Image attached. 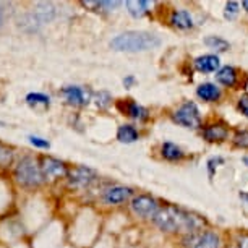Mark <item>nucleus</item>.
Wrapping results in <instances>:
<instances>
[{
  "instance_id": "nucleus-1",
  "label": "nucleus",
  "mask_w": 248,
  "mask_h": 248,
  "mask_svg": "<svg viewBox=\"0 0 248 248\" xmlns=\"http://www.w3.org/2000/svg\"><path fill=\"white\" fill-rule=\"evenodd\" d=\"M153 219L157 227H161L162 231H167V232H179V231L190 232V231H195L201 224L196 217L190 216L188 213L182 211V209L174 208V206L161 208Z\"/></svg>"
},
{
  "instance_id": "nucleus-2",
  "label": "nucleus",
  "mask_w": 248,
  "mask_h": 248,
  "mask_svg": "<svg viewBox=\"0 0 248 248\" xmlns=\"http://www.w3.org/2000/svg\"><path fill=\"white\" fill-rule=\"evenodd\" d=\"M157 46H161V39L156 34L146 31H127L110 41L112 49L125 50V52H143V50L156 49Z\"/></svg>"
},
{
  "instance_id": "nucleus-3",
  "label": "nucleus",
  "mask_w": 248,
  "mask_h": 248,
  "mask_svg": "<svg viewBox=\"0 0 248 248\" xmlns=\"http://www.w3.org/2000/svg\"><path fill=\"white\" fill-rule=\"evenodd\" d=\"M15 179L21 186L32 188V186H39L43 184L44 175L36 159L26 156L18 162V166L15 169Z\"/></svg>"
},
{
  "instance_id": "nucleus-4",
  "label": "nucleus",
  "mask_w": 248,
  "mask_h": 248,
  "mask_svg": "<svg viewBox=\"0 0 248 248\" xmlns=\"http://www.w3.org/2000/svg\"><path fill=\"white\" fill-rule=\"evenodd\" d=\"M174 120L182 127L186 128H198L201 125L200 110L195 102H185L184 106L179 107L174 114Z\"/></svg>"
},
{
  "instance_id": "nucleus-5",
  "label": "nucleus",
  "mask_w": 248,
  "mask_h": 248,
  "mask_svg": "<svg viewBox=\"0 0 248 248\" xmlns=\"http://www.w3.org/2000/svg\"><path fill=\"white\" fill-rule=\"evenodd\" d=\"M132 209L135 214L141 217H154L156 213L159 211V204L157 201L146 195H138L135 196L132 201Z\"/></svg>"
},
{
  "instance_id": "nucleus-6",
  "label": "nucleus",
  "mask_w": 248,
  "mask_h": 248,
  "mask_svg": "<svg viewBox=\"0 0 248 248\" xmlns=\"http://www.w3.org/2000/svg\"><path fill=\"white\" fill-rule=\"evenodd\" d=\"M41 170H43L44 179H49V180L59 179V177H63L68 174L67 167H65V164L62 161H59V159H55V157H47V156L43 159Z\"/></svg>"
},
{
  "instance_id": "nucleus-7",
  "label": "nucleus",
  "mask_w": 248,
  "mask_h": 248,
  "mask_svg": "<svg viewBox=\"0 0 248 248\" xmlns=\"http://www.w3.org/2000/svg\"><path fill=\"white\" fill-rule=\"evenodd\" d=\"M67 175H68L70 184L75 185V186H85L96 179V172L93 169H90V167H86V166L75 167V169L70 170Z\"/></svg>"
},
{
  "instance_id": "nucleus-8",
  "label": "nucleus",
  "mask_w": 248,
  "mask_h": 248,
  "mask_svg": "<svg viewBox=\"0 0 248 248\" xmlns=\"http://www.w3.org/2000/svg\"><path fill=\"white\" fill-rule=\"evenodd\" d=\"M62 94L67 97V101L70 104H75V106H83V104H88L90 101V91H86L85 88L81 86H67L62 90Z\"/></svg>"
},
{
  "instance_id": "nucleus-9",
  "label": "nucleus",
  "mask_w": 248,
  "mask_h": 248,
  "mask_svg": "<svg viewBox=\"0 0 248 248\" xmlns=\"http://www.w3.org/2000/svg\"><path fill=\"white\" fill-rule=\"evenodd\" d=\"M31 20L37 25H44V23L50 21L52 18L55 16V8L52 3H37L36 5V10L31 13Z\"/></svg>"
},
{
  "instance_id": "nucleus-10",
  "label": "nucleus",
  "mask_w": 248,
  "mask_h": 248,
  "mask_svg": "<svg viewBox=\"0 0 248 248\" xmlns=\"http://www.w3.org/2000/svg\"><path fill=\"white\" fill-rule=\"evenodd\" d=\"M132 188L128 186H112V188L106 190L104 193V201L107 204H119L124 203L125 200H128L132 196Z\"/></svg>"
},
{
  "instance_id": "nucleus-11",
  "label": "nucleus",
  "mask_w": 248,
  "mask_h": 248,
  "mask_svg": "<svg viewBox=\"0 0 248 248\" xmlns=\"http://www.w3.org/2000/svg\"><path fill=\"white\" fill-rule=\"evenodd\" d=\"M195 68L203 73L216 72L219 68V59L216 55H203V57H198L195 60Z\"/></svg>"
},
{
  "instance_id": "nucleus-12",
  "label": "nucleus",
  "mask_w": 248,
  "mask_h": 248,
  "mask_svg": "<svg viewBox=\"0 0 248 248\" xmlns=\"http://www.w3.org/2000/svg\"><path fill=\"white\" fill-rule=\"evenodd\" d=\"M203 137L208 140V141H224L227 138V128L221 124L216 125H209L203 130Z\"/></svg>"
},
{
  "instance_id": "nucleus-13",
  "label": "nucleus",
  "mask_w": 248,
  "mask_h": 248,
  "mask_svg": "<svg viewBox=\"0 0 248 248\" xmlns=\"http://www.w3.org/2000/svg\"><path fill=\"white\" fill-rule=\"evenodd\" d=\"M170 23L179 30H190L193 26V20H191L190 13L185 10H175L170 15Z\"/></svg>"
},
{
  "instance_id": "nucleus-14",
  "label": "nucleus",
  "mask_w": 248,
  "mask_h": 248,
  "mask_svg": "<svg viewBox=\"0 0 248 248\" xmlns=\"http://www.w3.org/2000/svg\"><path fill=\"white\" fill-rule=\"evenodd\" d=\"M151 5L153 3L146 2V0H128L127 2V8H128L130 15L135 18H141L143 15H146Z\"/></svg>"
},
{
  "instance_id": "nucleus-15",
  "label": "nucleus",
  "mask_w": 248,
  "mask_h": 248,
  "mask_svg": "<svg viewBox=\"0 0 248 248\" xmlns=\"http://www.w3.org/2000/svg\"><path fill=\"white\" fill-rule=\"evenodd\" d=\"M196 94H198L203 101H216V99H219V96H221V91H219L214 85H211V83H204V85L198 86Z\"/></svg>"
},
{
  "instance_id": "nucleus-16",
  "label": "nucleus",
  "mask_w": 248,
  "mask_h": 248,
  "mask_svg": "<svg viewBox=\"0 0 248 248\" xmlns=\"http://www.w3.org/2000/svg\"><path fill=\"white\" fill-rule=\"evenodd\" d=\"M217 81L219 83H222V85H226V86H233L237 83V72H235V68H232V67H222L221 70L217 72Z\"/></svg>"
},
{
  "instance_id": "nucleus-17",
  "label": "nucleus",
  "mask_w": 248,
  "mask_h": 248,
  "mask_svg": "<svg viewBox=\"0 0 248 248\" xmlns=\"http://www.w3.org/2000/svg\"><path fill=\"white\" fill-rule=\"evenodd\" d=\"M117 140L122 143H133L138 140V132L132 125H122L117 130Z\"/></svg>"
},
{
  "instance_id": "nucleus-18",
  "label": "nucleus",
  "mask_w": 248,
  "mask_h": 248,
  "mask_svg": "<svg viewBox=\"0 0 248 248\" xmlns=\"http://www.w3.org/2000/svg\"><path fill=\"white\" fill-rule=\"evenodd\" d=\"M221 247V240H219L217 233L214 232H204L200 237L198 243L195 245V248H219Z\"/></svg>"
},
{
  "instance_id": "nucleus-19",
  "label": "nucleus",
  "mask_w": 248,
  "mask_h": 248,
  "mask_svg": "<svg viewBox=\"0 0 248 248\" xmlns=\"http://www.w3.org/2000/svg\"><path fill=\"white\" fill-rule=\"evenodd\" d=\"M161 153L167 161H179V159L184 157L182 149L179 146H175L174 143H164L161 148Z\"/></svg>"
},
{
  "instance_id": "nucleus-20",
  "label": "nucleus",
  "mask_w": 248,
  "mask_h": 248,
  "mask_svg": "<svg viewBox=\"0 0 248 248\" xmlns=\"http://www.w3.org/2000/svg\"><path fill=\"white\" fill-rule=\"evenodd\" d=\"M125 112H127V115L133 117V119H137V120H146L148 119V110L144 109V107L138 106L137 102H132V101H128L127 104H125Z\"/></svg>"
},
{
  "instance_id": "nucleus-21",
  "label": "nucleus",
  "mask_w": 248,
  "mask_h": 248,
  "mask_svg": "<svg viewBox=\"0 0 248 248\" xmlns=\"http://www.w3.org/2000/svg\"><path fill=\"white\" fill-rule=\"evenodd\" d=\"M26 102L32 107H36V106L47 107L50 104V99H49V96L43 94V93H30V94L26 96Z\"/></svg>"
},
{
  "instance_id": "nucleus-22",
  "label": "nucleus",
  "mask_w": 248,
  "mask_h": 248,
  "mask_svg": "<svg viewBox=\"0 0 248 248\" xmlns=\"http://www.w3.org/2000/svg\"><path fill=\"white\" fill-rule=\"evenodd\" d=\"M204 43H206V46H209V47H213V49H217V50L229 49V43H227V41H224V39H221V37H216V36L206 37Z\"/></svg>"
},
{
  "instance_id": "nucleus-23",
  "label": "nucleus",
  "mask_w": 248,
  "mask_h": 248,
  "mask_svg": "<svg viewBox=\"0 0 248 248\" xmlns=\"http://www.w3.org/2000/svg\"><path fill=\"white\" fill-rule=\"evenodd\" d=\"M110 101H112V97H110L109 93L101 91L96 94V106L99 107V109H106V107H109Z\"/></svg>"
},
{
  "instance_id": "nucleus-24",
  "label": "nucleus",
  "mask_w": 248,
  "mask_h": 248,
  "mask_svg": "<svg viewBox=\"0 0 248 248\" xmlns=\"http://www.w3.org/2000/svg\"><path fill=\"white\" fill-rule=\"evenodd\" d=\"M233 144L238 148H248V130L237 132L235 137H233Z\"/></svg>"
},
{
  "instance_id": "nucleus-25",
  "label": "nucleus",
  "mask_w": 248,
  "mask_h": 248,
  "mask_svg": "<svg viewBox=\"0 0 248 248\" xmlns=\"http://www.w3.org/2000/svg\"><path fill=\"white\" fill-rule=\"evenodd\" d=\"M12 161V151L0 143V166H7Z\"/></svg>"
},
{
  "instance_id": "nucleus-26",
  "label": "nucleus",
  "mask_w": 248,
  "mask_h": 248,
  "mask_svg": "<svg viewBox=\"0 0 248 248\" xmlns=\"http://www.w3.org/2000/svg\"><path fill=\"white\" fill-rule=\"evenodd\" d=\"M238 13V3L237 2H227L226 5V12H224V16L227 18V20H232V18H235Z\"/></svg>"
},
{
  "instance_id": "nucleus-27",
  "label": "nucleus",
  "mask_w": 248,
  "mask_h": 248,
  "mask_svg": "<svg viewBox=\"0 0 248 248\" xmlns=\"http://www.w3.org/2000/svg\"><path fill=\"white\" fill-rule=\"evenodd\" d=\"M30 143L32 144V146H36V148H43V149H47L50 144L47 140H44V138H39V137H34V135H31L30 138Z\"/></svg>"
},
{
  "instance_id": "nucleus-28",
  "label": "nucleus",
  "mask_w": 248,
  "mask_h": 248,
  "mask_svg": "<svg viewBox=\"0 0 248 248\" xmlns=\"http://www.w3.org/2000/svg\"><path fill=\"white\" fill-rule=\"evenodd\" d=\"M238 109L242 110V114H243V115H247V117H248V94L242 96L240 99H238Z\"/></svg>"
},
{
  "instance_id": "nucleus-29",
  "label": "nucleus",
  "mask_w": 248,
  "mask_h": 248,
  "mask_svg": "<svg viewBox=\"0 0 248 248\" xmlns=\"http://www.w3.org/2000/svg\"><path fill=\"white\" fill-rule=\"evenodd\" d=\"M238 248H248V235L238 237Z\"/></svg>"
},
{
  "instance_id": "nucleus-30",
  "label": "nucleus",
  "mask_w": 248,
  "mask_h": 248,
  "mask_svg": "<svg viewBox=\"0 0 248 248\" xmlns=\"http://www.w3.org/2000/svg\"><path fill=\"white\" fill-rule=\"evenodd\" d=\"M135 83V78L133 77H128V78H125L124 79V85H125V88H130Z\"/></svg>"
},
{
  "instance_id": "nucleus-31",
  "label": "nucleus",
  "mask_w": 248,
  "mask_h": 248,
  "mask_svg": "<svg viewBox=\"0 0 248 248\" xmlns=\"http://www.w3.org/2000/svg\"><path fill=\"white\" fill-rule=\"evenodd\" d=\"M2 23H3V10H2V7H0V26H2Z\"/></svg>"
},
{
  "instance_id": "nucleus-32",
  "label": "nucleus",
  "mask_w": 248,
  "mask_h": 248,
  "mask_svg": "<svg viewBox=\"0 0 248 248\" xmlns=\"http://www.w3.org/2000/svg\"><path fill=\"white\" fill-rule=\"evenodd\" d=\"M242 5H243V8H245V10L248 12V0H243V2H242Z\"/></svg>"
},
{
  "instance_id": "nucleus-33",
  "label": "nucleus",
  "mask_w": 248,
  "mask_h": 248,
  "mask_svg": "<svg viewBox=\"0 0 248 248\" xmlns=\"http://www.w3.org/2000/svg\"><path fill=\"white\" fill-rule=\"evenodd\" d=\"M243 162H245L247 166H248V157H243Z\"/></svg>"
}]
</instances>
